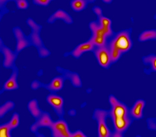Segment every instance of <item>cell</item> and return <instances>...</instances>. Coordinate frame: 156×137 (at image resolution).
I'll list each match as a JSON object with an SVG mask.
<instances>
[{"label":"cell","instance_id":"cell-1","mask_svg":"<svg viewBox=\"0 0 156 137\" xmlns=\"http://www.w3.org/2000/svg\"><path fill=\"white\" fill-rule=\"evenodd\" d=\"M110 110L109 117L112 119L115 131L123 134L126 132L133 121L129 110L125 104L120 101L113 95L109 96Z\"/></svg>","mask_w":156,"mask_h":137},{"label":"cell","instance_id":"cell-2","mask_svg":"<svg viewBox=\"0 0 156 137\" xmlns=\"http://www.w3.org/2000/svg\"><path fill=\"white\" fill-rule=\"evenodd\" d=\"M132 31L124 29L114 32L107 43L112 57V63L117 62L123 55L129 52L133 46Z\"/></svg>","mask_w":156,"mask_h":137},{"label":"cell","instance_id":"cell-3","mask_svg":"<svg viewBox=\"0 0 156 137\" xmlns=\"http://www.w3.org/2000/svg\"><path fill=\"white\" fill-rule=\"evenodd\" d=\"M26 23L31 29V33L28 36L30 42L32 46L37 49L39 57L42 59L48 57L51 54V52L45 46L41 38V31L42 26L36 23L31 17L27 19Z\"/></svg>","mask_w":156,"mask_h":137},{"label":"cell","instance_id":"cell-4","mask_svg":"<svg viewBox=\"0 0 156 137\" xmlns=\"http://www.w3.org/2000/svg\"><path fill=\"white\" fill-rule=\"evenodd\" d=\"M89 29L91 34L89 40L95 46L106 45L108 39L114 34L112 27L100 23L97 20L90 23Z\"/></svg>","mask_w":156,"mask_h":137},{"label":"cell","instance_id":"cell-5","mask_svg":"<svg viewBox=\"0 0 156 137\" xmlns=\"http://www.w3.org/2000/svg\"><path fill=\"white\" fill-rule=\"evenodd\" d=\"M109 117V110L96 109L94 110L93 119L98 124V134L99 137H111L112 132L107 125V119Z\"/></svg>","mask_w":156,"mask_h":137},{"label":"cell","instance_id":"cell-6","mask_svg":"<svg viewBox=\"0 0 156 137\" xmlns=\"http://www.w3.org/2000/svg\"><path fill=\"white\" fill-rule=\"evenodd\" d=\"M93 52L98 63L101 67L107 69L112 64L110 53L107 45L104 46H95Z\"/></svg>","mask_w":156,"mask_h":137},{"label":"cell","instance_id":"cell-7","mask_svg":"<svg viewBox=\"0 0 156 137\" xmlns=\"http://www.w3.org/2000/svg\"><path fill=\"white\" fill-rule=\"evenodd\" d=\"M0 51L4 57L3 66L6 69L12 70L16 66L15 62L18 57V54L6 46L2 38L0 39Z\"/></svg>","mask_w":156,"mask_h":137},{"label":"cell","instance_id":"cell-8","mask_svg":"<svg viewBox=\"0 0 156 137\" xmlns=\"http://www.w3.org/2000/svg\"><path fill=\"white\" fill-rule=\"evenodd\" d=\"M12 32L16 41L15 51L18 54L25 49L32 46L29 36L25 34L20 27L18 26L14 27L12 29Z\"/></svg>","mask_w":156,"mask_h":137},{"label":"cell","instance_id":"cell-9","mask_svg":"<svg viewBox=\"0 0 156 137\" xmlns=\"http://www.w3.org/2000/svg\"><path fill=\"white\" fill-rule=\"evenodd\" d=\"M50 129L52 137H71V132L68 125L63 118H59L56 121H53Z\"/></svg>","mask_w":156,"mask_h":137},{"label":"cell","instance_id":"cell-10","mask_svg":"<svg viewBox=\"0 0 156 137\" xmlns=\"http://www.w3.org/2000/svg\"><path fill=\"white\" fill-rule=\"evenodd\" d=\"M46 100L57 116L59 118H63L65 110L64 100L62 97L57 95L56 93H51L46 96Z\"/></svg>","mask_w":156,"mask_h":137},{"label":"cell","instance_id":"cell-11","mask_svg":"<svg viewBox=\"0 0 156 137\" xmlns=\"http://www.w3.org/2000/svg\"><path fill=\"white\" fill-rule=\"evenodd\" d=\"M95 46L91 41H87L81 43L76 45L70 52H66L64 54V56L67 57L71 56L76 59H80L84 54L87 52H93Z\"/></svg>","mask_w":156,"mask_h":137},{"label":"cell","instance_id":"cell-12","mask_svg":"<svg viewBox=\"0 0 156 137\" xmlns=\"http://www.w3.org/2000/svg\"><path fill=\"white\" fill-rule=\"evenodd\" d=\"M53 121L48 112H43L41 116L36 119V121L31 126L30 130L32 133L37 134L40 128H48L50 129Z\"/></svg>","mask_w":156,"mask_h":137},{"label":"cell","instance_id":"cell-13","mask_svg":"<svg viewBox=\"0 0 156 137\" xmlns=\"http://www.w3.org/2000/svg\"><path fill=\"white\" fill-rule=\"evenodd\" d=\"M12 71L11 76L5 82H4L1 91L2 94L5 91H14L19 89L17 78L19 74V70L17 66H15L12 69Z\"/></svg>","mask_w":156,"mask_h":137},{"label":"cell","instance_id":"cell-14","mask_svg":"<svg viewBox=\"0 0 156 137\" xmlns=\"http://www.w3.org/2000/svg\"><path fill=\"white\" fill-rule=\"evenodd\" d=\"M58 20H62L67 25H71L73 23V20L71 15L66 11L62 9H58L50 15L47 20V23L53 24Z\"/></svg>","mask_w":156,"mask_h":137},{"label":"cell","instance_id":"cell-15","mask_svg":"<svg viewBox=\"0 0 156 137\" xmlns=\"http://www.w3.org/2000/svg\"><path fill=\"white\" fill-rule=\"evenodd\" d=\"M66 80L62 75L55 77L48 84H42V87L48 90L51 93H56L62 90Z\"/></svg>","mask_w":156,"mask_h":137},{"label":"cell","instance_id":"cell-16","mask_svg":"<svg viewBox=\"0 0 156 137\" xmlns=\"http://www.w3.org/2000/svg\"><path fill=\"white\" fill-rule=\"evenodd\" d=\"M59 73L62 74L66 80L70 81L72 85L75 88H81L82 86V83L80 76L78 73L71 72L70 70L64 69L60 67H57L56 68Z\"/></svg>","mask_w":156,"mask_h":137},{"label":"cell","instance_id":"cell-17","mask_svg":"<svg viewBox=\"0 0 156 137\" xmlns=\"http://www.w3.org/2000/svg\"><path fill=\"white\" fill-rule=\"evenodd\" d=\"M145 106V102L143 100H138L129 110V112L133 119H140L143 116V110Z\"/></svg>","mask_w":156,"mask_h":137},{"label":"cell","instance_id":"cell-18","mask_svg":"<svg viewBox=\"0 0 156 137\" xmlns=\"http://www.w3.org/2000/svg\"><path fill=\"white\" fill-rule=\"evenodd\" d=\"M96 0H71L70 6L75 12H81L85 9L90 4L94 3Z\"/></svg>","mask_w":156,"mask_h":137},{"label":"cell","instance_id":"cell-19","mask_svg":"<svg viewBox=\"0 0 156 137\" xmlns=\"http://www.w3.org/2000/svg\"><path fill=\"white\" fill-rule=\"evenodd\" d=\"M27 108L30 114L36 119L40 117L43 112L42 110L40 109L38 102L36 99L31 100L29 102L27 105Z\"/></svg>","mask_w":156,"mask_h":137},{"label":"cell","instance_id":"cell-20","mask_svg":"<svg viewBox=\"0 0 156 137\" xmlns=\"http://www.w3.org/2000/svg\"><path fill=\"white\" fill-rule=\"evenodd\" d=\"M156 40V29L146 30L140 34L138 40L140 42H145Z\"/></svg>","mask_w":156,"mask_h":137},{"label":"cell","instance_id":"cell-21","mask_svg":"<svg viewBox=\"0 0 156 137\" xmlns=\"http://www.w3.org/2000/svg\"><path fill=\"white\" fill-rule=\"evenodd\" d=\"M15 104L12 101H7L0 107V117L3 118L6 114L14 109Z\"/></svg>","mask_w":156,"mask_h":137},{"label":"cell","instance_id":"cell-22","mask_svg":"<svg viewBox=\"0 0 156 137\" xmlns=\"http://www.w3.org/2000/svg\"><path fill=\"white\" fill-rule=\"evenodd\" d=\"M16 0H0V19L1 20L4 16L9 12V9H7V4L10 2H14Z\"/></svg>","mask_w":156,"mask_h":137},{"label":"cell","instance_id":"cell-23","mask_svg":"<svg viewBox=\"0 0 156 137\" xmlns=\"http://www.w3.org/2000/svg\"><path fill=\"white\" fill-rule=\"evenodd\" d=\"M12 130H14L20 126V116L18 113L15 112L12 114L9 121L7 122Z\"/></svg>","mask_w":156,"mask_h":137},{"label":"cell","instance_id":"cell-24","mask_svg":"<svg viewBox=\"0 0 156 137\" xmlns=\"http://www.w3.org/2000/svg\"><path fill=\"white\" fill-rule=\"evenodd\" d=\"M12 129L8 123H4L0 126V137H12Z\"/></svg>","mask_w":156,"mask_h":137},{"label":"cell","instance_id":"cell-25","mask_svg":"<svg viewBox=\"0 0 156 137\" xmlns=\"http://www.w3.org/2000/svg\"><path fill=\"white\" fill-rule=\"evenodd\" d=\"M16 8L19 10H25L28 9L30 4L28 0H16L15 2Z\"/></svg>","mask_w":156,"mask_h":137},{"label":"cell","instance_id":"cell-26","mask_svg":"<svg viewBox=\"0 0 156 137\" xmlns=\"http://www.w3.org/2000/svg\"><path fill=\"white\" fill-rule=\"evenodd\" d=\"M144 62L148 64H151L153 70L156 71V55L154 54H151L144 57Z\"/></svg>","mask_w":156,"mask_h":137},{"label":"cell","instance_id":"cell-27","mask_svg":"<svg viewBox=\"0 0 156 137\" xmlns=\"http://www.w3.org/2000/svg\"><path fill=\"white\" fill-rule=\"evenodd\" d=\"M32 3L34 5L41 7H48L53 1L55 0H32Z\"/></svg>","mask_w":156,"mask_h":137},{"label":"cell","instance_id":"cell-28","mask_svg":"<svg viewBox=\"0 0 156 137\" xmlns=\"http://www.w3.org/2000/svg\"><path fill=\"white\" fill-rule=\"evenodd\" d=\"M92 10L94 14L96 15L97 18L103 15V9L99 6H94V7H93Z\"/></svg>","mask_w":156,"mask_h":137},{"label":"cell","instance_id":"cell-29","mask_svg":"<svg viewBox=\"0 0 156 137\" xmlns=\"http://www.w3.org/2000/svg\"><path fill=\"white\" fill-rule=\"evenodd\" d=\"M42 83L39 81V80H34L31 84V88L34 90H36L39 89V88L42 87Z\"/></svg>","mask_w":156,"mask_h":137},{"label":"cell","instance_id":"cell-30","mask_svg":"<svg viewBox=\"0 0 156 137\" xmlns=\"http://www.w3.org/2000/svg\"><path fill=\"white\" fill-rule=\"evenodd\" d=\"M87 135L81 130H77L75 132H71V137H85Z\"/></svg>","mask_w":156,"mask_h":137},{"label":"cell","instance_id":"cell-31","mask_svg":"<svg viewBox=\"0 0 156 137\" xmlns=\"http://www.w3.org/2000/svg\"><path fill=\"white\" fill-rule=\"evenodd\" d=\"M114 0H101V1L104 3L107 4H110L112 2H113Z\"/></svg>","mask_w":156,"mask_h":137},{"label":"cell","instance_id":"cell-32","mask_svg":"<svg viewBox=\"0 0 156 137\" xmlns=\"http://www.w3.org/2000/svg\"><path fill=\"white\" fill-rule=\"evenodd\" d=\"M71 114H73V115L75 116L76 114V111L75 110H69L68 112V114H69L70 116H71Z\"/></svg>","mask_w":156,"mask_h":137},{"label":"cell","instance_id":"cell-33","mask_svg":"<svg viewBox=\"0 0 156 137\" xmlns=\"http://www.w3.org/2000/svg\"><path fill=\"white\" fill-rule=\"evenodd\" d=\"M154 19H155V20H156V15H154Z\"/></svg>","mask_w":156,"mask_h":137}]
</instances>
